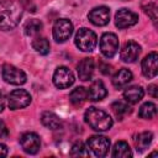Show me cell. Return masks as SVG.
<instances>
[{"label":"cell","mask_w":158,"mask_h":158,"mask_svg":"<svg viewBox=\"0 0 158 158\" xmlns=\"http://www.w3.org/2000/svg\"><path fill=\"white\" fill-rule=\"evenodd\" d=\"M22 17V6L12 0L0 1V30L15 28Z\"/></svg>","instance_id":"obj_1"},{"label":"cell","mask_w":158,"mask_h":158,"mask_svg":"<svg viewBox=\"0 0 158 158\" xmlns=\"http://www.w3.org/2000/svg\"><path fill=\"white\" fill-rule=\"evenodd\" d=\"M84 118H85V122L95 131L98 132H102V131H107L111 128L114 121L111 118V116L105 112L104 110H100V109H96V107H89L86 111H85V115H84Z\"/></svg>","instance_id":"obj_2"},{"label":"cell","mask_w":158,"mask_h":158,"mask_svg":"<svg viewBox=\"0 0 158 158\" xmlns=\"http://www.w3.org/2000/svg\"><path fill=\"white\" fill-rule=\"evenodd\" d=\"M75 46L83 52H91L95 49L98 43V37L95 32L89 28H79L75 35Z\"/></svg>","instance_id":"obj_3"},{"label":"cell","mask_w":158,"mask_h":158,"mask_svg":"<svg viewBox=\"0 0 158 158\" xmlns=\"http://www.w3.org/2000/svg\"><path fill=\"white\" fill-rule=\"evenodd\" d=\"M1 75H2V79L11 85H22L27 80L25 72L11 65V64H4L2 65Z\"/></svg>","instance_id":"obj_4"},{"label":"cell","mask_w":158,"mask_h":158,"mask_svg":"<svg viewBox=\"0 0 158 158\" xmlns=\"http://www.w3.org/2000/svg\"><path fill=\"white\" fill-rule=\"evenodd\" d=\"M88 148L96 157H105L110 148V139L101 135H94L88 138Z\"/></svg>","instance_id":"obj_5"},{"label":"cell","mask_w":158,"mask_h":158,"mask_svg":"<svg viewBox=\"0 0 158 158\" xmlns=\"http://www.w3.org/2000/svg\"><path fill=\"white\" fill-rule=\"evenodd\" d=\"M100 51L106 58H112L118 51V38L115 33L105 32L100 38Z\"/></svg>","instance_id":"obj_6"},{"label":"cell","mask_w":158,"mask_h":158,"mask_svg":"<svg viewBox=\"0 0 158 158\" xmlns=\"http://www.w3.org/2000/svg\"><path fill=\"white\" fill-rule=\"evenodd\" d=\"M31 102V95L25 89H16L10 93L7 98V105L10 110H19L28 106Z\"/></svg>","instance_id":"obj_7"},{"label":"cell","mask_w":158,"mask_h":158,"mask_svg":"<svg viewBox=\"0 0 158 158\" xmlns=\"http://www.w3.org/2000/svg\"><path fill=\"white\" fill-rule=\"evenodd\" d=\"M73 33V23L68 19H59L53 25V37L57 42L63 43Z\"/></svg>","instance_id":"obj_8"},{"label":"cell","mask_w":158,"mask_h":158,"mask_svg":"<svg viewBox=\"0 0 158 158\" xmlns=\"http://www.w3.org/2000/svg\"><path fill=\"white\" fill-rule=\"evenodd\" d=\"M53 83L58 89H67L74 83V75L67 67H58L53 74Z\"/></svg>","instance_id":"obj_9"},{"label":"cell","mask_w":158,"mask_h":158,"mask_svg":"<svg viewBox=\"0 0 158 158\" xmlns=\"http://www.w3.org/2000/svg\"><path fill=\"white\" fill-rule=\"evenodd\" d=\"M138 22V15L128 9H120L115 15V25L118 28H127Z\"/></svg>","instance_id":"obj_10"},{"label":"cell","mask_w":158,"mask_h":158,"mask_svg":"<svg viewBox=\"0 0 158 158\" xmlns=\"http://www.w3.org/2000/svg\"><path fill=\"white\" fill-rule=\"evenodd\" d=\"M20 144L22 149L28 154H36L41 147V139L35 132H26L20 137Z\"/></svg>","instance_id":"obj_11"},{"label":"cell","mask_w":158,"mask_h":158,"mask_svg":"<svg viewBox=\"0 0 158 158\" xmlns=\"http://www.w3.org/2000/svg\"><path fill=\"white\" fill-rule=\"evenodd\" d=\"M89 21L95 26H105L110 21V9L106 6H98L94 7L89 15Z\"/></svg>","instance_id":"obj_12"},{"label":"cell","mask_w":158,"mask_h":158,"mask_svg":"<svg viewBox=\"0 0 158 158\" xmlns=\"http://www.w3.org/2000/svg\"><path fill=\"white\" fill-rule=\"evenodd\" d=\"M142 73L146 78L152 79L158 73V54L157 52H151L142 60Z\"/></svg>","instance_id":"obj_13"},{"label":"cell","mask_w":158,"mask_h":158,"mask_svg":"<svg viewBox=\"0 0 158 158\" xmlns=\"http://www.w3.org/2000/svg\"><path fill=\"white\" fill-rule=\"evenodd\" d=\"M139 53H141L139 44L135 41H128L123 44V47L120 52V57L126 63H133L138 58Z\"/></svg>","instance_id":"obj_14"},{"label":"cell","mask_w":158,"mask_h":158,"mask_svg":"<svg viewBox=\"0 0 158 158\" xmlns=\"http://www.w3.org/2000/svg\"><path fill=\"white\" fill-rule=\"evenodd\" d=\"M94 60L93 58H84L79 62L78 67H77V72H78V77L80 80L83 81H86V80H90L91 77H93V73H94Z\"/></svg>","instance_id":"obj_15"},{"label":"cell","mask_w":158,"mask_h":158,"mask_svg":"<svg viewBox=\"0 0 158 158\" xmlns=\"http://www.w3.org/2000/svg\"><path fill=\"white\" fill-rule=\"evenodd\" d=\"M88 99L91 101H100L107 95V90L101 80H95L90 84L89 89L86 90Z\"/></svg>","instance_id":"obj_16"},{"label":"cell","mask_w":158,"mask_h":158,"mask_svg":"<svg viewBox=\"0 0 158 158\" xmlns=\"http://www.w3.org/2000/svg\"><path fill=\"white\" fill-rule=\"evenodd\" d=\"M132 80V73L126 69V68H121L118 69V72H116V74L112 77V85L116 89H122L125 88L130 81Z\"/></svg>","instance_id":"obj_17"},{"label":"cell","mask_w":158,"mask_h":158,"mask_svg":"<svg viewBox=\"0 0 158 158\" xmlns=\"http://www.w3.org/2000/svg\"><path fill=\"white\" fill-rule=\"evenodd\" d=\"M143 95H144V91L138 85L128 86L123 91V98H125L126 102H130V104H137L138 101H141L143 99Z\"/></svg>","instance_id":"obj_18"},{"label":"cell","mask_w":158,"mask_h":158,"mask_svg":"<svg viewBox=\"0 0 158 158\" xmlns=\"http://www.w3.org/2000/svg\"><path fill=\"white\" fill-rule=\"evenodd\" d=\"M41 122H42L43 126H46V127L49 128V130H58V128L62 126L60 118H59L56 114H53V112H51V111H44V112L42 114V116H41Z\"/></svg>","instance_id":"obj_19"},{"label":"cell","mask_w":158,"mask_h":158,"mask_svg":"<svg viewBox=\"0 0 158 158\" xmlns=\"http://www.w3.org/2000/svg\"><path fill=\"white\" fill-rule=\"evenodd\" d=\"M152 139H153V133L149 132V131H144V132H141L136 136L135 138V146H136V149L138 152H142L144 151L146 148H148V146L152 143Z\"/></svg>","instance_id":"obj_20"},{"label":"cell","mask_w":158,"mask_h":158,"mask_svg":"<svg viewBox=\"0 0 158 158\" xmlns=\"http://www.w3.org/2000/svg\"><path fill=\"white\" fill-rule=\"evenodd\" d=\"M132 156L131 148L127 142L125 141H118L115 143L112 148V157L115 158H130Z\"/></svg>","instance_id":"obj_21"},{"label":"cell","mask_w":158,"mask_h":158,"mask_svg":"<svg viewBox=\"0 0 158 158\" xmlns=\"http://www.w3.org/2000/svg\"><path fill=\"white\" fill-rule=\"evenodd\" d=\"M86 99H88V93L86 89L83 86H78L73 89L69 94V100L73 105H81Z\"/></svg>","instance_id":"obj_22"},{"label":"cell","mask_w":158,"mask_h":158,"mask_svg":"<svg viewBox=\"0 0 158 158\" xmlns=\"http://www.w3.org/2000/svg\"><path fill=\"white\" fill-rule=\"evenodd\" d=\"M111 109H112L114 114L116 115V117H117L118 120H122L125 116L130 115L131 111H132L131 107L128 106V104H127V102H123V101H115V102L112 104Z\"/></svg>","instance_id":"obj_23"},{"label":"cell","mask_w":158,"mask_h":158,"mask_svg":"<svg viewBox=\"0 0 158 158\" xmlns=\"http://www.w3.org/2000/svg\"><path fill=\"white\" fill-rule=\"evenodd\" d=\"M156 114H157V106H156V104H153V102H151V101L144 102V104L139 107V112H138L139 117L146 118V120L153 118V117L156 116Z\"/></svg>","instance_id":"obj_24"},{"label":"cell","mask_w":158,"mask_h":158,"mask_svg":"<svg viewBox=\"0 0 158 158\" xmlns=\"http://www.w3.org/2000/svg\"><path fill=\"white\" fill-rule=\"evenodd\" d=\"M32 47H33V49L36 52H38L40 54H43V56L48 54L49 53V48H51L48 40L44 38V37H37L36 40H33Z\"/></svg>","instance_id":"obj_25"},{"label":"cell","mask_w":158,"mask_h":158,"mask_svg":"<svg viewBox=\"0 0 158 158\" xmlns=\"http://www.w3.org/2000/svg\"><path fill=\"white\" fill-rule=\"evenodd\" d=\"M41 30H42V22L37 19H32L25 25V33L27 36H35Z\"/></svg>","instance_id":"obj_26"},{"label":"cell","mask_w":158,"mask_h":158,"mask_svg":"<svg viewBox=\"0 0 158 158\" xmlns=\"http://www.w3.org/2000/svg\"><path fill=\"white\" fill-rule=\"evenodd\" d=\"M72 157H89V149L83 142H75L70 149Z\"/></svg>","instance_id":"obj_27"},{"label":"cell","mask_w":158,"mask_h":158,"mask_svg":"<svg viewBox=\"0 0 158 158\" xmlns=\"http://www.w3.org/2000/svg\"><path fill=\"white\" fill-rule=\"evenodd\" d=\"M143 10L152 19V21L156 23V21H157V5L156 4H148L147 6H143Z\"/></svg>","instance_id":"obj_28"},{"label":"cell","mask_w":158,"mask_h":158,"mask_svg":"<svg viewBox=\"0 0 158 158\" xmlns=\"http://www.w3.org/2000/svg\"><path fill=\"white\" fill-rule=\"evenodd\" d=\"M9 136V130H7V126L5 125L4 121L0 120V139H4Z\"/></svg>","instance_id":"obj_29"},{"label":"cell","mask_w":158,"mask_h":158,"mask_svg":"<svg viewBox=\"0 0 158 158\" xmlns=\"http://www.w3.org/2000/svg\"><path fill=\"white\" fill-rule=\"evenodd\" d=\"M99 69H100V72L102 73V74H110L111 73V65H109V64H105V63H100V65H99Z\"/></svg>","instance_id":"obj_30"},{"label":"cell","mask_w":158,"mask_h":158,"mask_svg":"<svg viewBox=\"0 0 158 158\" xmlns=\"http://www.w3.org/2000/svg\"><path fill=\"white\" fill-rule=\"evenodd\" d=\"M148 94L153 98H157L158 96V86L156 84H152L148 86Z\"/></svg>","instance_id":"obj_31"},{"label":"cell","mask_w":158,"mask_h":158,"mask_svg":"<svg viewBox=\"0 0 158 158\" xmlns=\"http://www.w3.org/2000/svg\"><path fill=\"white\" fill-rule=\"evenodd\" d=\"M7 156V147L4 143H0V158Z\"/></svg>","instance_id":"obj_32"},{"label":"cell","mask_w":158,"mask_h":158,"mask_svg":"<svg viewBox=\"0 0 158 158\" xmlns=\"http://www.w3.org/2000/svg\"><path fill=\"white\" fill-rule=\"evenodd\" d=\"M5 109V96L2 93H0V112Z\"/></svg>","instance_id":"obj_33"}]
</instances>
